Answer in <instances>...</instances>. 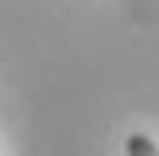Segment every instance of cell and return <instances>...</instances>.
I'll return each instance as SVG.
<instances>
[{
    "label": "cell",
    "instance_id": "1",
    "mask_svg": "<svg viewBox=\"0 0 159 156\" xmlns=\"http://www.w3.org/2000/svg\"><path fill=\"white\" fill-rule=\"evenodd\" d=\"M124 152L128 156H159V148H155V140L144 137V133H132V137L124 140Z\"/></svg>",
    "mask_w": 159,
    "mask_h": 156
}]
</instances>
